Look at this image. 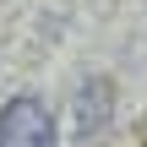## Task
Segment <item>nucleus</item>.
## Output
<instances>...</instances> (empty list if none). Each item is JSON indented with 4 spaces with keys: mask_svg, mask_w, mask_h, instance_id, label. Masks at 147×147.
Returning a JSON list of instances; mask_svg holds the SVG:
<instances>
[{
    "mask_svg": "<svg viewBox=\"0 0 147 147\" xmlns=\"http://www.w3.org/2000/svg\"><path fill=\"white\" fill-rule=\"evenodd\" d=\"M109 109V87L104 82H87V93H82V131H98V115Z\"/></svg>",
    "mask_w": 147,
    "mask_h": 147,
    "instance_id": "nucleus-2",
    "label": "nucleus"
},
{
    "mask_svg": "<svg viewBox=\"0 0 147 147\" xmlns=\"http://www.w3.org/2000/svg\"><path fill=\"white\" fill-rule=\"evenodd\" d=\"M60 131H55V115L44 98L22 93L0 109V147H55Z\"/></svg>",
    "mask_w": 147,
    "mask_h": 147,
    "instance_id": "nucleus-1",
    "label": "nucleus"
}]
</instances>
